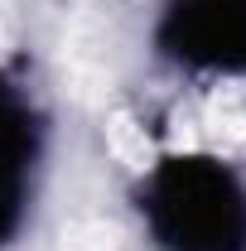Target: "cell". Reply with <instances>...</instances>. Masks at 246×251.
<instances>
[{
    "label": "cell",
    "mask_w": 246,
    "mask_h": 251,
    "mask_svg": "<svg viewBox=\"0 0 246 251\" xmlns=\"http://www.w3.org/2000/svg\"><path fill=\"white\" fill-rule=\"evenodd\" d=\"M154 251H246V179L217 155H164L135 184Z\"/></svg>",
    "instance_id": "1"
},
{
    "label": "cell",
    "mask_w": 246,
    "mask_h": 251,
    "mask_svg": "<svg viewBox=\"0 0 246 251\" xmlns=\"http://www.w3.org/2000/svg\"><path fill=\"white\" fill-rule=\"evenodd\" d=\"M154 44L184 73L246 77V0H164Z\"/></svg>",
    "instance_id": "2"
},
{
    "label": "cell",
    "mask_w": 246,
    "mask_h": 251,
    "mask_svg": "<svg viewBox=\"0 0 246 251\" xmlns=\"http://www.w3.org/2000/svg\"><path fill=\"white\" fill-rule=\"evenodd\" d=\"M39 150H44V126L29 92L0 73V242H10L25 227Z\"/></svg>",
    "instance_id": "3"
}]
</instances>
